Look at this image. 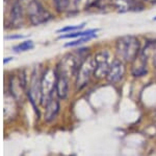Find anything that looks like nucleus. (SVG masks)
Segmentation results:
<instances>
[{
    "instance_id": "2",
    "label": "nucleus",
    "mask_w": 156,
    "mask_h": 156,
    "mask_svg": "<svg viewBox=\"0 0 156 156\" xmlns=\"http://www.w3.org/2000/svg\"><path fill=\"white\" fill-rule=\"evenodd\" d=\"M114 58V51H112L109 48H100L95 52H93V59H94L95 62V80L101 81V80H104L106 78Z\"/></svg>"
},
{
    "instance_id": "9",
    "label": "nucleus",
    "mask_w": 156,
    "mask_h": 156,
    "mask_svg": "<svg viewBox=\"0 0 156 156\" xmlns=\"http://www.w3.org/2000/svg\"><path fill=\"white\" fill-rule=\"evenodd\" d=\"M11 21L12 24H20L22 22V20L24 18V9L22 6V3L19 1V0H16V1L12 3V9H11Z\"/></svg>"
},
{
    "instance_id": "8",
    "label": "nucleus",
    "mask_w": 156,
    "mask_h": 156,
    "mask_svg": "<svg viewBox=\"0 0 156 156\" xmlns=\"http://www.w3.org/2000/svg\"><path fill=\"white\" fill-rule=\"evenodd\" d=\"M59 112V102L57 99H54L52 97L47 104L45 105V120L47 123H50L56 119L57 114Z\"/></svg>"
},
{
    "instance_id": "11",
    "label": "nucleus",
    "mask_w": 156,
    "mask_h": 156,
    "mask_svg": "<svg viewBox=\"0 0 156 156\" xmlns=\"http://www.w3.org/2000/svg\"><path fill=\"white\" fill-rule=\"evenodd\" d=\"M97 38V34L96 35H92V36H87V37H81V38H78V39L73 40L71 42H68L64 45L65 47H80L81 45H83L87 42L92 41L93 39Z\"/></svg>"
},
{
    "instance_id": "12",
    "label": "nucleus",
    "mask_w": 156,
    "mask_h": 156,
    "mask_svg": "<svg viewBox=\"0 0 156 156\" xmlns=\"http://www.w3.org/2000/svg\"><path fill=\"white\" fill-rule=\"evenodd\" d=\"M34 47V41H31V40H25V41L21 42V43L15 45L12 47V50L15 52H25V51H28V50H31Z\"/></svg>"
},
{
    "instance_id": "3",
    "label": "nucleus",
    "mask_w": 156,
    "mask_h": 156,
    "mask_svg": "<svg viewBox=\"0 0 156 156\" xmlns=\"http://www.w3.org/2000/svg\"><path fill=\"white\" fill-rule=\"evenodd\" d=\"M26 16L32 26L45 24L53 19L52 14L47 9H45V6L40 0H28Z\"/></svg>"
},
{
    "instance_id": "4",
    "label": "nucleus",
    "mask_w": 156,
    "mask_h": 156,
    "mask_svg": "<svg viewBox=\"0 0 156 156\" xmlns=\"http://www.w3.org/2000/svg\"><path fill=\"white\" fill-rule=\"evenodd\" d=\"M56 85V69L48 67L41 74V104L43 106L53 97Z\"/></svg>"
},
{
    "instance_id": "5",
    "label": "nucleus",
    "mask_w": 156,
    "mask_h": 156,
    "mask_svg": "<svg viewBox=\"0 0 156 156\" xmlns=\"http://www.w3.org/2000/svg\"><path fill=\"white\" fill-rule=\"evenodd\" d=\"M95 62L93 59V54L84 59L82 64L80 65L77 74L75 77V87L76 91H80L89 85L92 78H94Z\"/></svg>"
},
{
    "instance_id": "17",
    "label": "nucleus",
    "mask_w": 156,
    "mask_h": 156,
    "mask_svg": "<svg viewBox=\"0 0 156 156\" xmlns=\"http://www.w3.org/2000/svg\"><path fill=\"white\" fill-rule=\"evenodd\" d=\"M153 20H154V21H156V17H154V18H153Z\"/></svg>"
},
{
    "instance_id": "6",
    "label": "nucleus",
    "mask_w": 156,
    "mask_h": 156,
    "mask_svg": "<svg viewBox=\"0 0 156 156\" xmlns=\"http://www.w3.org/2000/svg\"><path fill=\"white\" fill-rule=\"evenodd\" d=\"M127 71V64L125 62L121 61L118 58H114L112 63L109 67V70L107 72V75L105 78V80L107 83L112 85H115L118 83H120L124 79L125 74Z\"/></svg>"
},
{
    "instance_id": "7",
    "label": "nucleus",
    "mask_w": 156,
    "mask_h": 156,
    "mask_svg": "<svg viewBox=\"0 0 156 156\" xmlns=\"http://www.w3.org/2000/svg\"><path fill=\"white\" fill-rule=\"evenodd\" d=\"M56 69V68H55ZM70 91V78L56 69V85L55 93L58 100H66Z\"/></svg>"
},
{
    "instance_id": "16",
    "label": "nucleus",
    "mask_w": 156,
    "mask_h": 156,
    "mask_svg": "<svg viewBox=\"0 0 156 156\" xmlns=\"http://www.w3.org/2000/svg\"><path fill=\"white\" fill-rule=\"evenodd\" d=\"M14 60V58L12 57H7V58H4V60H3V64H7L9 62H11Z\"/></svg>"
},
{
    "instance_id": "13",
    "label": "nucleus",
    "mask_w": 156,
    "mask_h": 156,
    "mask_svg": "<svg viewBox=\"0 0 156 156\" xmlns=\"http://www.w3.org/2000/svg\"><path fill=\"white\" fill-rule=\"evenodd\" d=\"M85 26V22L78 25H68V26L62 27V29H57L58 34H68V32H76V31H81L83 29Z\"/></svg>"
},
{
    "instance_id": "1",
    "label": "nucleus",
    "mask_w": 156,
    "mask_h": 156,
    "mask_svg": "<svg viewBox=\"0 0 156 156\" xmlns=\"http://www.w3.org/2000/svg\"><path fill=\"white\" fill-rule=\"evenodd\" d=\"M143 48V42L140 37L134 35L118 37L114 43V55L115 58L126 64H131L138 57Z\"/></svg>"
},
{
    "instance_id": "15",
    "label": "nucleus",
    "mask_w": 156,
    "mask_h": 156,
    "mask_svg": "<svg viewBox=\"0 0 156 156\" xmlns=\"http://www.w3.org/2000/svg\"><path fill=\"white\" fill-rule=\"evenodd\" d=\"M22 38H24V36H22V35H11V36H6L5 39H7V40H17V39H22Z\"/></svg>"
},
{
    "instance_id": "10",
    "label": "nucleus",
    "mask_w": 156,
    "mask_h": 156,
    "mask_svg": "<svg viewBox=\"0 0 156 156\" xmlns=\"http://www.w3.org/2000/svg\"><path fill=\"white\" fill-rule=\"evenodd\" d=\"M99 32L98 29H81V31H76L72 32H68L65 35H60L59 39H78L81 37L92 36V35H96Z\"/></svg>"
},
{
    "instance_id": "14",
    "label": "nucleus",
    "mask_w": 156,
    "mask_h": 156,
    "mask_svg": "<svg viewBox=\"0 0 156 156\" xmlns=\"http://www.w3.org/2000/svg\"><path fill=\"white\" fill-rule=\"evenodd\" d=\"M55 11L58 13H62L67 11L70 6V0H52Z\"/></svg>"
}]
</instances>
